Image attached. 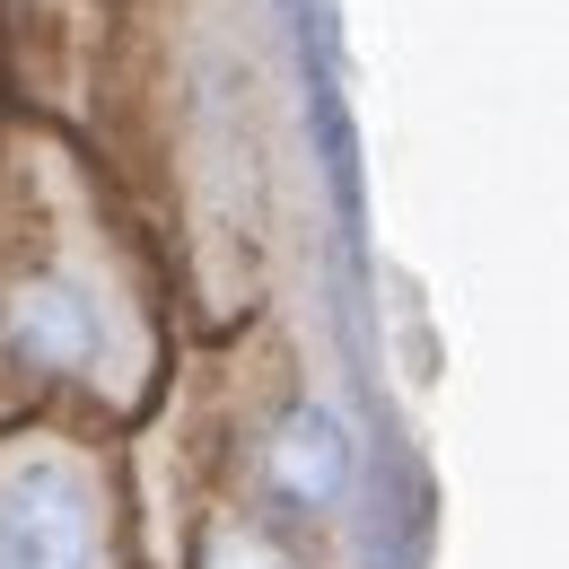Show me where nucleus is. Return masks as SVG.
<instances>
[{"label":"nucleus","instance_id":"obj_1","mask_svg":"<svg viewBox=\"0 0 569 569\" xmlns=\"http://www.w3.org/2000/svg\"><path fill=\"white\" fill-rule=\"evenodd\" d=\"M97 561V526H88V491L62 465L18 473L0 499V569H88Z\"/></svg>","mask_w":569,"mask_h":569},{"label":"nucleus","instance_id":"obj_2","mask_svg":"<svg viewBox=\"0 0 569 569\" xmlns=\"http://www.w3.org/2000/svg\"><path fill=\"white\" fill-rule=\"evenodd\" d=\"M18 342L36 359H53V368H88L97 342H106V316L79 281H36L18 298Z\"/></svg>","mask_w":569,"mask_h":569},{"label":"nucleus","instance_id":"obj_3","mask_svg":"<svg viewBox=\"0 0 569 569\" xmlns=\"http://www.w3.org/2000/svg\"><path fill=\"white\" fill-rule=\"evenodd\" d=\"M281 482L298 499H342V482H351V438H342L333 412H298L281 429Z\"/></svg>","mask_w":569,"mask_h":569},{"label":"nucleus","instance_id":"obj_4","mask_svg":"<svg viewBox=\"0 0 569 569\" xmlns=\"http://www.w3.org/2000/svg\"><path fill=\"white\" fill-rule=\"evenodd\" d=\"M211 569H289V561L263 543V535H219V543H211Z\"/></svg>","mask_w":569,"mask_h":569}]
</instances>
